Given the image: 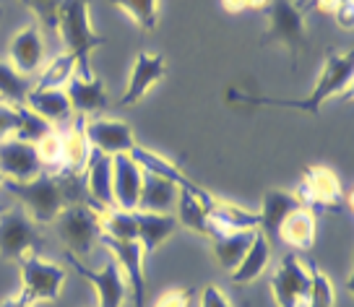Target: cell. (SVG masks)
Returning a JSON list of instances; mask_svg holds the SVG:
<instances>
[{
    "label": "cell",
    "instance_id": "22",
    "mask_svg": "<svg viewBox=\"0 0 354 307\" xmlns=\"http://www.w3.org/2000/svg\"><path fill=\"white\" fill-rule=\"evenodd\" d=\"M66 94L68 102H71V110L76 115H100L104 107H107V89L100 78H81L73 76L66 84Z\"/></svg>",
    "mask_w": 354,
    "mask_h": 307
},
{
    "label": "cell",
    "instance_id": "47",
    "mask_svg": "<svg viewBox=\"0 0 354 307\" xmlns=\"http://www.w3.org/2000/svg\"><path fill=\"white\" fill-rule=\"evenodd\" d=\"M6 185V175H3V172H0V187Z\"/></svg>",
    "mask_w": 354,
    "mask_h": 307
},
{
    "label": "cell",
    "instance_id": "15",
    "mask_svg": "<svg viewBox=\"0 0 354 307\" xmlns=\"http://www.w3.org/2000/svg\"><path fill=\"white\" fill-rule=\"evenodd\" d=\"M141 185H144V169L133 162L131 154L112 156V201H115V209H138Z\"/></svg>",
    "mask_w": 354,
    "mask_h": 307
},
{
    "label": "cell",
    "instance_id": "5",
    "mask_svg": "<svg viewBox=\"0 0 354 307\" xmlns=\"http://www.w3.org/2000/svg\"><path fill=\"white\" fill-rule=\"evenodd\" d=\"M261 44L284 47L297 66L299 53L305 47V13L295 6V0H271L268 3V29L261 37Z\"/></svg>",
    "mask_w": 354,
    "mask_h": 307
},
{
    "label": "cell",
    "instance_id": "1",
    "mask_svg": "<svg viewBox=\"0 0 354 307\" xmlns=\"http://www.w3.org/2000/svg\"><path fill=\"white\" fill-rule=\"evenodd\" d=\"M354 81V55L352 53H339V50H328L323 68L318 78H315V89L313 94L302 99H277V97H250L232 89L230 99L245 102V104H253V107H284V110H299L308 112V115H318L323 107V102H328L333 97H344L349 94Z\"/></svg>",
    "mask_w": 354,
    "mask_h": 307
},
{
    "label": "cell",
    "instance_id": "30",
    "mask_svg": "<svg viewBox=\"0 0 354 307\" xmlns=\"http://www.w3.org/2000/svg\"><path fill=\"white\" fill-rule=\"evenodd\" d=\"M73 76H76V57L71 53H60L42 71V76H39L34 89H66V84Z\"/></svg>",
    "mask_w": 354,
    "mask_h": 307
},
{
    "label": "cell",
    "instance_id": "45",
    "mask_svg": "<svg viewBox=\"0 0 354 307\" xmlns=\"http://www.w3.org/2000/svg\"><path fill=\"white\" fill-rule=\"evenodd\" d=\"M245 8L248 11H263V8H268V0H245Z\"/></svg>",
    "mask_w": 354,
    "mask_h": 307
},
{
    "label": "cell",
    "instance_id": "16",
    "mask_svg": "<svg viewBox=\"0 0 354 307\" xmlns=\"http://www.w3.org/2000/svg\"><path fill=\"white\" fill-rule=\"evenodd\" d=\"M0 172L6 180H16V183H26L42 175L44 167L37 156L34 143L19 141V138H8L0 143Z\"/></svg>",
    "mask_w": 354,
    "mask_h": 307
},
{
    "label": "cell",
    "instance_id": "12",
    "mask_svg": "<svg viewBox=\"0 0 354 307\" xmlns=\"http://www.w3.org/2000/svg\"><path fill=\"white\" fill-rule=\"evenodd\" d=\"M100 242L112 252V261L120 266L125 284L133 295V307H144L146 297V276H144V248L138 240H112L100 234Z\"/></svg>",
    "mask_w": 354,
    "mask_h": 307
},
{
    "label": "cell",
    "instance_id": "48",
    "mask_svg": "<svg viewBox=\"0 0 354 307\" xmlns=\"http://www.w3.org/2000/svg\"><path fill=\"white\" fill-rule=\"evenodd\" d=\"M3 211H6V206H0V214H3Z\"/></svg>",
    "mask_w": 354,
    "mask_h": 307
},
{
    "label": "cell",
    "instance_id": "44",
    "mask_svg": "<svg viewBox=\"0 0 354 307\" xmlns=\"http://www.w3.org/2000/svg\"><path fill=\"white\" fill-rule=\"evenodd\" d=\"M221 8L227 13H243V11H248L245 8V0H221Z\"/></svg>",
    "mask_w": 354,
    "mask_h": 307
},
{
    "label": "cell",
    "instance_id": "32",
    "mask_svg": "<svg viewBox=\"0 0 354 307\" xmlns=\"http://www.w3.org/2000/svg\"><path fill=\"white\" fill-rule=\"evenodd\" d=\"M110 3L120 11L131 13L136 26L144 32H154L159 24V0H110Z\"/></svg>",
    "mask_w": 354,
    "mask_h": 307
},
{
    "label": "cell",
    "instance_id": "28",
    "mask_svg": "<svg viewBox=\"0 0 354 307\" xmlns=\"http://www.w3.org/2000/svg\"><path fill=\"white\" fill-rule=\"evenodd\" d=\"M253 237H255V230L230 232V234L214 237V240H211V245H214V258L219 261L221 268H230V271H232L234 266L243 261V255L248 252Z\"/></svg>",
    "mask_w": 354,
    "mask_h": 307
},
{
    "label": "cell",
    "instance_id": "10",
    "mask_svg": "<svg viewBox=\"0 0 354 307\" xmlns=\"http://www.w3.org/2000/svg\"><path fill=\"white\" fill-rule=\"evenodd\" d=\"M131 159L141 167L144 172H149V175H156V177H165V180H169V183H172V185H177L180 190H185V193H190V196L198 198L201 203H203V209H206V216H209L211 206L219 201L216 196H211L206 187L196 185V183H193V180H190V177L175 165V162L165 159L162 154L151 151V149H144V146H136V149L131 151Z\"/></svg>",
    "mask_w": 354,
    "mask_h": 307
},
{
    "label": "cell",
    "instance_id": "7",
    "mask_svg": "<svg viewBox=\"0 0 354 307\" xmlns=\"http://www.w3.org/2000/svg\"><path fill=\"white\" fill-rule=\"evenodd\" d=\"M66 284V268L42 255H26L21 261V295L37 302H55Z\"/></svg>",
    "mask_w": 354,
    "mask_h": 307
},
{
    "label": "cell",
    "instance_id": "36",
    "mask_svg": "<svg viewBox=\"0 0 354 307\" xmlns=\"http://www.w3.org/2000/svg\"><path fill=\"white\" fill-rule=\"evenodd\" d=\"M24 6L37 16L39 29H47L50 34H57V16L63 0H21Z\"/></svg>",
    "mask_w": 354,
    "mask_h": 307
},
{
    "label": "cell",
    "instance_id": "24",
    "mask_svg": "<svg viewBox=\"0 0 354 307\" xmlns=\"http://www.w3.org/2000/svg\"><path fill=\"white\" fill-rule=\"evenodd\" d=\"M84 125H86V118L76 115L73 125L66 133H60V138H63V172L81 175L88 162V156H91V143L86 138Z\"/></svg>",
    "mask_w": 354,
    "mask_h": 307
},
{
    "label": "cell",
    "instance_id": "19",
    "mask_svg": "<svg viewBox=\"0 0 354 307\" xmlns=\"http://www.w3.org/2000/svg\"><path fill=\"white\" fill-rule=\"evenodd\" d=\"M84 175H86L88 201L97 203L100 209H115V201H112V156L91 149V156L84 167Z\"/></svg>",
    "mask_w": 354,
    "mask_h": 307
},
{
    "label": "cell",
    "instance_id": "31",
    "mask_svg": "<svg viewBox=\"0 0 354 307\" xmlns=\"http://www.w3.org/2000/svg\"><path fill=\"white\" fill-rule=\"evenodd\" d=\"M29 94V81L26 76H21L11 63H3L0 60V102L6 104H24Z\"/></svg>",
    "mask_w": 354,
    "mask_h": 307
},
{
    "label": "cell",
    "instance_id": "8",
    "mask_svg": "<svg viewBox=\"0 0 354 307\" xmlns=\"http://www.w3.org/2000/svg\"><path fill=\"white\" fill-rule=\"evenodd\" d=\"M271 295L279 307H308L310 274L295 252H287L271 276Z\"/></svg>",
    "mask_w": 354,
    "mask_h": 307
},
{
    "label": "cell",
    "instance_id": "43",
    "mask_svg": "<svg viewBox=\"0 0 354 307\" xmlns=\"http://www.w3.org/2000/svg\"><path fill=\"white\" fill-rule=\"evenodd\" d=\"M0 307H34L26 297L19 292V295H11V297H6L3 302H0Z\"/></svg>",
    "mask_w": 354,
    "mask_h": 307
},
{
    "label": "cell",
    "instance_id": "27",
    "mask_svg": "<svg viewBox=\"0 0 354 307\" xmlns=\"http://www.w3.org/2000/svg\"><path fill=\"white\" fill-rule=\"evenodd\" d=\"M24 104L32 112H37L39 118H44L47 122H63L73 112L66 89H29Z\"/></svg>",
    "mask_w": 354,
    "mask_h": 307
},
{
    "label": "cell",
    "instance_id": "9",
    "mask_svg": "<svg viewBox=\"0 0 354 307\" xmlns=\"http://www.w3.org/2000/svg\"><path fill=\"white\" fill-rule=\"evenodd\" d=\"M295 196L299 198V203L305 209L313 206V209L342 211L346 206L344 185L328 167H308L305 175H302V183H299V190Z\"/></svg>",
    "mask_w": 354,
    "mask_h": 307
},
{
    "label": "cell",
    "instance_id": "20",
    "mask_svg": "<svg viewBox=\"0 0 354 307\" xmlns=\"http://www.w3.org/2000/svg\"><path fill=\"white\" fill-rule=\"evenodd\" d=\"M133 216H136V240L144 248L146 255H151V252H154L162 242L169 240L177 232V227H180L175 219V214L133 211Z\"/></svg>",
    "mask_w": 354,
    "mask_h": 307
},
{
    "label": "cell",
    "instance_id": "38",
    "mask_svg": "<svg viewBox=\"0 0 354 307\" xmlns=\"http://www.w3.org/2000/svg\"><path fill=\"white\" fill-rule=\"evenodd\" d=\"M16 128H19V112H16V107L0 102V143L13 138Z\"/></svg>",
    "mask_w": 354,
    "mask_h": 307
},
{
    "label": "cell",
    "instance_id": "14",
    "mask_svg": "<svg viewBox=\"0 0 354 307\" xmlns=\"http://www.w3.org/2000/svg\"><path fill=\"white\" fill-rule=\"evenodd\" d=\"M167 76V60L156 53H138L136 60H133L131 76H128V86L122 91L120 104L122 107H133L136 102L151 91V89Z\"/></svg>",
    "mask_w": 354,
    "mask_h": 307
},
{
    "label": "cell",
    "instance_id": "34",
    "mask_svg": "<svg viewBox=\"0 0 354 307\" xmlns=\"http://www.w3.org/2000/svg\"><path fill=\"white\" fill-rule=\"evenodd\" d=\"M16 112H19V128H16V136L19 141L26 143H37L39 138H44L47 133L53 131V122H47L44 118H39L37 112H32L26 104H16Z\"/></svg>",
    "mask_w": 354,
    "mask_h": 307
},
{
    "label": "cell",
    "instance_id": "6",
    "mask_svg": "<svg viewBox=\"0 0 354 307\" xmlns=\"http://www.w3.org/2000/svg\"><path fill=\"white\" fill-rule=\"evenodd\" d=\"M42 248L44 237L26 211L6 209L0 214V258L3 261L21 263L26 255H39Z\"/></svg>",
    "mask_w": 354,
    "mask_h": 307
},
{
    "label": "cell",
    "instance_id": "41",
    "mask_svg": "<svg viewBox=\"0 0 354 307\" xmlns=\"http://www.w3.org/2000/svg\"><path fill=\"white\" fill-rule=\"evenodd\" d=\"M333 16H336L339 26H344V29H352V24H354V3H352V0L342 3V6L333 11Z\"/></svg>",
    "mask_w": 354,
    "mask_h": 307
},
{
    "label": "cell",
    "instance_id": "4",
    "mask_svg": "<svg viewBox=\"0 0 354 307\" xmlns=\"http://www.w3.org/2000/svg\"><path fill=\"white\" fill-rule=\"evenodd\" d=\"M102 211L97 203H71L57 214L53 221L57 237L66 245V252L76 255V258H86L91 255L94 245L100 242L102 232Z\"/></svg>",
    "mask_w": 354,
    "mask_h": 307
},
{
    "label": "cell",
    "instance_id": "2",
    "mask_svg": "<svg viewBox=\"0 0 354 307\" xmlns=\"http://www.w3.org/2000/svg\"><path fill=\"white\" fill-rule=\"evenodd\" d=\"M78 183L81 175L73 172H60V175H37L34 180L26 183H16V180H6V190L13 198H19L24 203V211L34 219V224H53L57 214L71 206V203H88L84 196L78 193Z\"/></svg>",
    "mask_w": 354,
    "mask_h": 307
},
{
    "label": "cell",
    "instance_id": "3",
    "mask_svg": "<svg viewBox=\"0 0 354 307\" xmlns=\"http://www.w3.org/2000/svg\"><path fill=\"white\" fill-rule=\"evenodd\" d=\"M57 34L66 42V53L76 57V76L94 78L91 53L107 39L94 32V26H91L88 0H63L60 16H57Z\"/></svg>",
    "mask_w": 354,
    "mask_h": 307
},
{
    "label": "cell",
    "instance_id": "23",
    "mask_svg": "<svg viewBox=\"0 0 354 307\" xmlns=\"http://www.w3.org/2000/svg\"><path fill=\"white\" fill-rule=\"evenodd\" d=\"M315 234H318V221H315V214L305 206H299L297 211H292L287 219L279 224L277 240H281L289 248H299V250H308L315 242Z\"/></svg>",
    "mask_w": 354,
    "mask_h": 307
},
{
    "label": "cell",
    "instance_id": "33",
    "mask_svg": "<svg viewBox=\"0 0 354 307\" xmlns=\"http://www.w3.org/2000/svg\"><path fill=\"white\" fill-rule=\"evenodd\" d=\"M112 240H136V216L133 211L107 209L102 211V232Z\"/></svg>",
    "mask_w": 354,
    "mask_h": 307
},
{
    "label": "cell",
    "instance_id": "42",
    "mask_svg": "<svg viewBox=\"0 0 354 307\" xmlns=\"http://www.w3.org/2000/svg\"><path fill=\"white\" fill-rule=\"evenodd\" d=\"M342 3H346V0H313L308 8H315V11L321 13H328V16H333V11L342 6Z\"/></svg>",
    "mask_w": 354,
    "mask_h": 307
},
{
    "label": "cell",
    "instance_id": "35",
    "mask_svg": "<svg viewBox=\"0 0 354 307\" xmlns=\"http://www.w3.org/2000/svg\"><path fill=\"white\" fill-rule=\"evenodd\" d=\"M308 274H310L308 307H333L336 305V289H333V281L318 268V263H310Z\"/></svg>",
    "mask_w": 354,
    "mask_h": 307
},
{
    "label": "cell",
    "instance_id": "49",
    "mask_svg": "<svg viewBox=\"0 0 354 307\" xmlns=\"http://www.w3.org/2000/svg\"><path fill=\"white\" fill-rule=\"evenodd\" d=\"M0 16H3V11H0Z\"/></svg>",
    "mask_w": 354,
    "mask_h": 307
},
{
    "label": "cell",
    "instance_id": "46",
    "mask_svg": "<svg viewBox=\"0 0 354 307\" xmlns=\"http://www.w3.org/2000/svg\"><path fill=\"white\" fill-rule=\"evenodd\" d=\"M313 3V0H295V6H297L299 11H308V6Z\"/></svg>",
    "mask_w": 354,
    "mask_h": 307
},
{
    "label": "cell",
    "instance_id": "17",
    "mask_svg": "<svg viewBox=\"0 0 354 307\" xmlns=\"http://www.w3.org/2000/svg\"><path fill=\"white\" fill-rule=\"evenodd\" d=\"M8 57H11V66L21 76H32V73L39 71L44 60V39L39 24H29V26H24L21 32L13 34Z\"/></svg>",
    "mask_w": 354,
    "mask_h": 307
},
{
    "label": "cell",
    "instance_id": "18",
    "mask_svg": "<svg viewBox=\"0 0 354 307\" xmlns=\"http://www.w3.org/2000/svg\"><path fill=\"white\" fill-rule=\"evenodd\" d=\"M299 206H302V203H299V198L295 196V193L279 190V187L268 190V193L263 196L261 209H258V216H261V221H258V232L274 245V242H277L279 224L287 219L292 211H297Z\"/></svg>",
    "mask_w": 354,
    "mask_h": 307
},
{
    "label": "cell",
    "instance_id": "11",
    "mask_svg": "<svg viewBox=\"0 0 354 307\" xmlns=\"http://www.w3.org/2000/svg\"><path fill=\"white\" fill-rule=\"evenodd\" d=\"M66 261L73 268H76V274L81 279H86L88 284L94 286V292H97V299H100V307H122L125 305V297H128V284H125V276H122L120 266L110 261V263H104V268H88L81 258L76 255H71L66 252Z\"/></svg>",
    "mask_w": 354,
    "mask_h": 307
},
{
    "label": "cell",
    "instance_id": "26",
    "mask_svg": "<svg viewBox=\"0 0 354 307\" xmlns=\"http://www.w3.org/2000/svg\"><path fill=\"white\" fill-rule=\"evenodd\" d=\"M268 263H271V242L255 230L250 248L243 255V261L230 271V279H232L234 284H253L255 279L268 268Z\"/></svg>",
    "mask_w": 354,
    "mask_h": 307
},
{
    "label": "cell",
    "instance_id": "39",
    "mask_svg": "<svg viewBox=\"0 0 354 307\" xmlns=\"http://www.w3.org/2000/svg\"><path fill=\"white\" fill-rule=\"evenodd\" d=\"M198 307H232V302L216 284H206L198 292Z\"/></svg>",
    "mask_w": 354,
    "mask_h": 307
},
{
    "label": "cell",
    "instance_id": "40",
    "mask_svg": "<svg viewBox=\"0 0 354 307\" xmlns=\"http://www.w3.org/2000/svg\"><path fill=\"white\" fill-rule=\"evenodd\" d=\"M193 289H169L162 297H156L154 307H190Z\"/></svg>",
    "mask_w": 354,
    "mask_h": 307
},
{
    "label": "cell",
    "instance_id": "25",
    "mask_svg": "<svg viewBox=\"0 0 354 307\" xmlns=\"http://www.w3.org/2000/svg\"><path fill=\"white\" fill-rule=\"evenodd\" d=\"M180 187L172 185L165 177H156L144 172V185L138 196V209L136 211H151V214H172L177 203Z\"/></svg>",
    "mask_w": 354,
    "mask_h": 307
},
{
    "label": "cell",
    "instance_id": "13",
    "mask_svg": "<svg viewBox=\"0 0 354 307\" xmlns=\"http://www.w3.org/2000/svg\"><path fill=\"white\" fill-rule=\"evenodd\" d=\"M86 138L91 143L94 151H102L107 156H118V154H131L138 143H136V136H133L131 125L120 120H112V118H102V115H94L88 118L86 125Z\"/></svg>",
    "mask_w": 354,
    "mask_h": 307
},
{
    "label": "cell",
    "instance_id": "37",
    "mask_svg": "<svg viewBox=\"0 0 354 307\" xmlns=\"http://www.w3.org/2000/svg\"><path fill=\"white\" fill-rule=\"evenodd\" d=\"M34 149H37V156H39L42 167L63 169V138H60V133L50 131L44 138L34 143Z\"/></svg>",
    "mask_w": 354,
    "mask_h": 307
},
{
    "label": "cell",
    "instance_id": "21",
    "mask_svg": "<svg viewBox=\"0 0 354 307\" xmlns=\"http://www.w3.org/2000/svg\"><path fill=\"white\" fill-rule=\"evenodd\" d=\"M258 221H261L258 211H245L234 203L216 201L209 211V240L219 234H230V232L258 230Z\"/></svg>",
    "mask_w": 354,
    "mask_h": 307
},
{
    "label": "cell",
    "instance_id": "29",
    "mask_svg": "<svg viewBox=\"0 0 354 307\" xmlns=\"http://www.w3.org/2000/svg\"><path fill=\"white\" fill-rule=\"evenodd\" d=\"M175 211L177 224H183L185 230L196 232L201 237H209V216H206V209H203V203H201L198 198L185 193V190H180Z\"/></svg>",
    "mask_w": 354,
    "mask_h": 307
}]
</instances>
